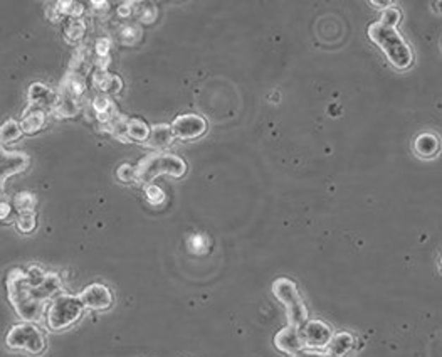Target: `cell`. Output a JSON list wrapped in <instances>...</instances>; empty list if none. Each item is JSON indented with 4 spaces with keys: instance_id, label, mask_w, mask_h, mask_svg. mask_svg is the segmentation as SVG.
<instances>
[{
    "instance_id": "6da1fadb",
    "label": "cell",
    "mask_w": 442,
    "mask_h": 357,
    "mask_svg": "<svg viewBox=\"0 0 442 357\" xmlns=\"http://www.w3.org/2000/svg\"><path fill=\"white\" fill-rule=\"evenodd\" d=\"M63 289V282L56 273L46 272L39 265L14 268L7 275V294L17 315L24 322L41 319L44 303L54 298Z\"/></svg>"
},
{
    "instance_id": "7a4b0ae2",
    "label": "cell",
    "mask_w": 442,
    "mask_h": 357,
    "mask_svg": "<svg viewBox=\"0 0 442 357\" xmlns=\"http://www.w3.org/2000/svg\"><path fill=\"white\" fill-rule=\"evenodd\" d=\"M369 37L383 51L393 68L407 69L412 64V51L395 29L383 28L382 24L374 23L369 25Z\"/></svg>"
},
{
    "instance_id": "3957f363",
    "label": "cell",
    "mask_w": 442,
    "mask_h": 357,
    "mask_svg": "<svg viewBox=\"0 0 442 357\" xmlns=\"http://www.w3.org/2000/svg\"><path fill=\"white\" fill-rule=\"evenodd\" d=\"M185 160L175 154H165V152H156V154L147 155L137 165V178L147 186L152 184L155 178L161 176L182 177L185 176Z\"/></svg>"
},
{
    "instance_id": "277c9868",
    "label": "cell",
    "mask_w": 442,
    "mask_h": 357,
    "mask_svg": "<svg viewBox=\"0 0 442 357\" xmlns=\"http://www.w3.org/2000/svg\"><path fill=\"white\" fill-rule=\"evenodd\" d=\"M273 294L274 297L283 303L284 308H286L288 320H290L288 325L300 329L305 322L309 320L308 308H306L305 300L301 297L295 282L286 277L278 278V280H274L273 283Z\"/></svg>"
},
{
    "instance_id": "5b68a950",
    "label": "cell",
    "mask_w": 442,
    "mask_h": 357,
    "mask_svg": "<svg viewBox=\"0 0 442 357\" xmlns=\"http://www.w3.org/2000/svg\"><path fill=\"white\" fill-rule=\"evenodd\" d=\"M82 305L80 295H59L52 300L49 313H47V327L51 330H64L73 325L82 315Z\"/></svg>"
},
{
    "instance_id": "8992f818",
    "label": "cell",
    "mask_w": 442,
    "mask_h": 357,
    "mask_svg": "<svg viewBox=\"0 0 442 357\" xmlns=\"http://www.w3.org/2000/svg\"><path fill=\"white\" fill-rule=\"evenodd\" d=\"M6 344L12 351H24L32 356L42 354L46 349V339L41 329H37L32 322H20L12 325L7 332Z\"/></svg>"
},
{
    "instance_id": "52a82bcc",
    "label": "cell",
    "mask_w": 442,
    "mask_h": 357,
    "mask_svg": "<svg viewBox=\"0 0 442 357\" xmlns=\"http://www.w3.org/2000/svg\"><path fill=\"white\" fill-rule=\"evenodd\" d=\"M306 349H326L333 337V330L323 320H308L300 327Z\"/></svg>"
},
{
    "instance_id": "ba28073f",
    "label": "cell",
    "mask_w": 442,
    "mask_h": 357,
    "mask_svg": "<svg viewBox=\"0 0 442 357\" xmlns=\"http://www.w3.org/2000/svg\"><path fill=\"white\" fill-rule=\"evenodd\" d=\"M172 128L173 138H180V140H194V138L202 137L207 132V121L204 116L194 115H180L173 120V123L170 125Z\"/></svg>"
},
{
    "instance_id": "9c48e42d",
    "label": "cell",
    "mask_w": 442,
    "mask_h": 357,
    "mask_svg": "<svg viewBox=\"0 0 442 357\" xmlns=\"http://www.w3.org/2000/svg\"><path fill=\"white\" fill-rule=\"evenodd\" d=\"M29 167V157L22 152H7L0 147V198L6 189V181Z\"/></svg>"
},
{
    "instance_id": "30bf717a",
    "label": "cell",
    "mask_w": 442,
    "mask_h": 357,
    "mask_svg": "<svg viewBox=\"0 0 442 357\" xmlns=\"http://www.w3.org/2000/svg\"><path fill=\"white\" fill-rule=\"evenodd\" d=\"M82 305L90 310H106L113 305V294L103 283H93L86 286L80 295Z\"/></svg>"
},
{
    "instance_id": "8fae6325",
    "label": "cell",
    "mask_w": 442,
    "mask_h": 357,
    "mask_svg": "<svg viewBox=\"0 0 442 357\" xmlns=\"http://www.w3.org/2000/svg\"><path fill=\"white\" fill-rule=\"evenodd\" d=\"M274 346L278 351L290 356H295L297 352L306 349L300 329L293 327V325H286V327L274 335Z\"/></svg>"
},
{
    "instance_id": "7c38bea8",
    "label": "cell",
    "mask_w": 442,
    "mask_h": 357,
    "mask_svg": "<svg viewBox=\"0 0 442 357\" xmlns=\"http://www.w3.org/2000/svg\"><path fill=\"white\" fill-rule=\"evenodd\" d=\"M59 93L58 91L47 88L46 85L41 83H34L29 88V107L39 108V110H54L56 103H58Z\"/></svg>"
},
{
    "instance_id": "4fadbf2b",
    "label": "cell",
    "mask_w": 442,
    "mask_h": 357,
    "mask_svg": "<svg viewBox=\"0 0 442 357\" xmlns=\"http://www.w3.org/2000/svg\"><path fill=\"white\" fill-rule=\"evenodd\" d=\"M91 108H93L94 116L102 125L109 123V121L115 120L116 116H120V111H118L115 102L109 97H106V95L96 97L93 102H91Z\"/></svg>"
},
{
    "instance_id": "5bb4252c",
    "label": "cell",
    "mask_w": 442,
    "mask_h": 357,
    "mask_svg": "<svg viewBox=\"0 0 442 357\" xmlns=\"http://www.w3.org/2000/svg\"><path fill=\"white\" fill-rule=\"evenodd\" d=\"M86 91V81H85V75L78 71H69L68 75L64 76V80L61 81V88L59 93L61 95H68V97L80 99Z\"/></svg>"
},
{
    "instance_id": "9a60e30c",
    "label": "cell",
    "mask_w": 442,
    "mask_h": 357,
    "mask_svg": "<svg viewBox=\"0 0 442 357\" xmlns=\"http://www.w3.org/2000/svg\"><path fill=\"white\" fill-rule=\"evenodd\" d=\"M93 85L98 88V91H102L104 95L120 93V90L123 88V81H121L120 76L111 75L108 71H99V69L94 71Z\"/></svg>"
},
{
    "instance_id": "2e32d148",
    "label": "cell",
    "mask_w": 442,
    "mask_h": 357,
    "mask_svg": "<svg viewBox=\"0 0 442 357\" xmlns=\"http://www.w3.org/2000/svg\"><path fill=\"white\" fill-rule=\"evenodd\" d=\"M355 346V339L350 332L333 334L331 341L326 346V354L330 357H345Z\"/></svg>"
},
{
    "instance_id": "e0dca14e",
    "label": "cell",
    "mask_w": 442,
    "mask_h": 357,
    "mask_svg": "<svg viewBox=\"0 0 442 357\" xmlns=\"http://www.w3.org/2000/svg\"><path fill=\"white\" fill-rule=\"evenodd\" d=\"M173 142V133L170 125L167 123H159L155 127L150 128V135H148L147 145L152 149H165V147L172 145Z\"/></svg>"
},
{
    "instance_id": "ac0fdd59",
    "label": "cell",
    "mask_w": 442,
    "mask_h": 357,
    "mask_svg": "<svg viewBox=\"0 0 442 357\" xmlns=\"http://www.w3.org/2000/svg\"><path fill=\"white\" fill-rule=\"evenodd\" d=\"M44 121H46V111L29 107L20 121V128L24 133H36L44 127Z\"/></svg>"
},
{
    "instance_id": "d6986e66",
    "label": "cell",
    "mask_w": 442,
    "mask_h": 357,
    "mask_svg": "<svg viewBox=\"0 0 442 357\" xmlns=\"http://www.w3.org/2000/svg\"><path fill=\"white\" fill-rule=\"evenodd\" d=\"M58 93H59V91H58ZM52 111H54L58 116H61V119H73V116H76L78 113L81 111L80 99L71 98V97H68V95H61L59 93L58 103H56L54 110H52Z\"/></svg>"
},
{
    "instance_id": "ffe728a7",
    "label": "cell",
    "mask_w": 442,
    "mask_h": 357,
    "mask_svg": "<svg viewBox=\"0 0 442 357\" xmlns=\"http://www.w3.org/2000/svg\"><path fill=\"white\" fill-rule=\"evenodd\" d=\"M414 149L424 159H431L439 152V140L432 133H422L415 138Z\"/></svg>"
},
{
    "instance_id": "44dd1931",
    "label": "cell",
    "mask_w": 442,
    "mask_h": 357,
    "mask_svg": "<svg viewBox=\"0 0 442 357\" xmlns=\"http://www.w3.org/2000/svg\"><path fill=\"white\" fill-rule=\"evenodd\" d=\"M150 135V127L140 119H128L126 123V140L135 142H147Z\"/></svg>"
},
{
    "instance_id": "7402d4cb",
    "label": "cell",
    "mask_w": 442,
    "mask_h": 357,
    "mask_svg": "<svg viewBox=\"0 0 442 357\" xmlns=\"http://www.w3.org/2000/svg\"><path fill=\"white\" fill-rule=\"evenodd\" d=\"M133 16L137 17L140 23L153 24L159 17V11L150 2H137L133 4Z\"/></svg>"
},
{
    "instance_id": "603a6c76",
    "label": "cell",
    "mask_w": 442,
    "mask_h": 357,
    "mask_svg": "<svg viewBox=\"0 0 442 357\" xmlns=\"http://www.w3.org/2000/svg\"><path fill=\"white\" fill-rule=\"evenodd\" d=\"M118 36H120L121 44L125 46H133L142 39V29L137 24H123L118 30Z\"/></svg>"
},
{
    "instance_id": "cb8c5ba5",
    "label": "cell",
    "mask_w": 442,
    "mask_h": 357,
    "mask_svg": "<svg viewBox=\"0 0 442 357\" xmlns=\"http://www.w3.org/2000/svg\"><path fill=\"white\" fill-rule=\"evenodd\" d=\"M36 206H37V199L32 193L22 190V193L16 195L14 207L17 209V212H19V214H22V212H34Z\"/></svg>"
},
{
    "instance_id": "d4e9b609",
    "label": "cell",
    "mask_w": 442,
    "mask_h": 357,
    "mask_svg": "<svg viewBox=\"0 0 442 357\" xmlns=\"http://www.w3.org/2000/svg\"><path fill=\"white\" fill-rule=\"evenodd\" d=\"M22 135V128L20 123L16 120H7L6 123L0 127V142L2 143H8V142H14L17 140Z\"/></svg>"
},
{
    "instance_id": "484cf974",
    "label": "cell",
    "mask_w": 442,
    "mask_h": 357,
    "mask_svg": "<svg viewBox=\"0 0 442 357\" xmlns=\"http://www.w3.org/2000/svg\"><path fill=\"white\" fill-rule=\"evenodd\" d=\"M86 34V23L82 19H73L66 28V39L69 42H80Z\"/></svg>"
},
{
    "instance_id": "4316f807",
    "label": "cell",
    "mask_w": 442,
    "mask_h": 357,
    "mask_svg": "<svg viewBox=\"0 0 442 357\" xmlns=\"http://www.w3.org/2000/svg\"><path fill=\"white\" fill-rule=\"evenodd\" d=\"M56 6H58L61 16L73 17V19H81V16L85 14V6L80 2H73V0H69V2H58Z\"/></svg>"
},
{
    "instance_id": "83f0119b",
    "label": "cell",
    "mask_w": 442,
    "mask_h": 357,
    "mask_svg": "<svg viewBox=\"0 0 442 357\" xmlns=\"http://www.w3.org/2000/svg\"><path fill=\"white\" fill-rule=\"evenodd\" d=\"M36 226H37L36 212H22V214L17 217V229H19L20 233L24 234L32 233V231L36 229Z\"/></svg>"
},
{
    "instance_id": "f1b7e54d",
    "label": "cell",
    "mask_w": 442,
    "mask_h": 357,
    "mask_svg": "<svg viewBox=\"0 0 442 357\" xmlns=\"http://www.w3.org/2000/svg\"><path fill=\"white\" fill-rule=\"evenodd\" d=\"M399 20H400V11H399V8L388 7V8H385V11L382 12V16H380L379 24H382L383 28L395 29V25L399 24Z\"/></svg>"
},
{
    "instance_id": "f546056e",
    "label": "cell",
    "mask_w": 442,
    "mask_h": 357,
    "mask_svg": "<svg viewBox=\"0 0 442 357\" xmlns=\"http://www.w3.org/2000/svg\"><path fill=\"white\" fill-rule=\"evenodd\" d=\"M116 177H118V181L125 182V184H131V182L138 181L137 167L131 164H121L120 167L116 169Z\"/></svg>"
},
{
    "instance_id": "4dcf8cb0",
    "label": "cell",
    "mask_w": 442,
    "mask_h": 357,
    "mask_svg": "<svg viewBox=\"0 0 442 357\" xmlns=\"http://www.w3.org/2000/svg\"><path fill=\"white\" fill-rule=\"evenodd\" d=\"M145 195H147V201L152 202V204H161L165 201V193L160 189L159 186L155 184H148L145 187Z\"/></svg>"
},
{
    "instance_id": "1f68e13d",
    "label": "cell",
    "mask_w": 442,
    "mask_h": 357,
    "mask_svg": "<svg viewBox=\"0 0 442 357\" xmlns=\"http://www.w3.org/2000/svg\"><path fill=\"white\" fill-rule=\"evenodd\" d=\"M109 47H111V41H109L108 37L96 39V44H94L96 58H104V56H108Z\"/></svg>"
},
{
    "instance_id": "d6a6232c",
    "label": "cell",
    "mask_w": 442,
    "mask_h": 357,
    "mask_svg": "<svg viewBox=\"0 0 442 357\" xmlns=\"http://www.w3.org/2000/svg\"><path fill=\"white\" fill-rule=\"evenodd\" d=\"M118 16L123 17V19H126V17L133 16V2H125V4H121V6L118 7Z\"/></svg>"
},
{
    "instance_id": "836d02e7",
    "label": "cell",
    "mask_w": 442,
    "mask_h": 357,
    "mask_svg": "<svg viewBox=\"0 0 442 357\" xmlns=\"http://www.w3.org/2000/svg\"><path fill=\"white\" fill-rule=\"evenodd\" d=\"M291 357H330L326 354V352H319V351H312V349H305L301 352H297V354L291 356Z\"/></svg>"
},
{
    "instance_id": "e575fe53",
    "label": "cell",
    "mask_w": 442,
    "mask_h": 357,
    "mask_svg": "<svg viewBox=\"0 0 442 357\" xmlns=\"http://www.w3.org/2000/svg\"><path fill=\"white\" fill-rule=\"evenodd\" d=\"M11 211H12L11 204H8L7 201H0V221H4L6 217H8Z\"/></svg>"
},
{
    "instance_id": "d590c367",
    "label": "cell",
    "mask_w": 442,
    "mask_h": 357,
    "mask_svg": "<svg viewBox=\"0 0 442 357\" xmlns=\"http://www.w3.org/2000/svg\"><path fill=\"white\" fill-rule=\"evenodd\" d=\"M370 6H374V7H377V8H388V7H392V2H380V0H372L370 2Z\"/></svg>"
}]
</instances>
